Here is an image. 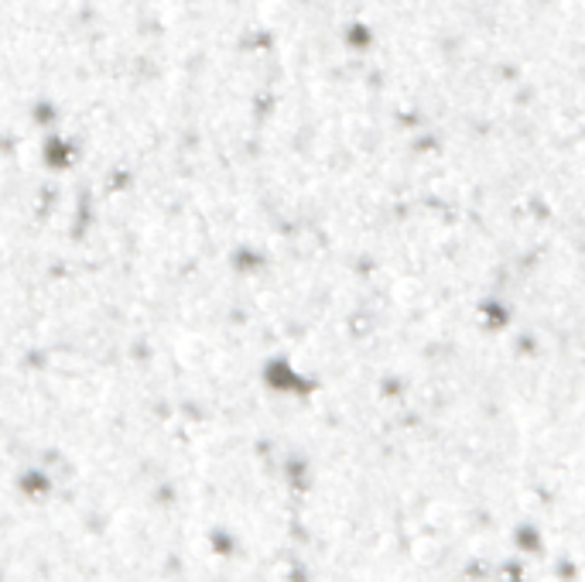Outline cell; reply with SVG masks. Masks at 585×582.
<instances>
[{"label":"cell","instance_id":"obj_1","mask_svg":"<svg viewBox=\"0 0 585 582\" xmlns=\"http://www.w3.org/2000/svg\"><path fill=\"white\" fill-rule=\"evenodd\" d=\"M41 168L52 175H65L83 162V141L69 131H48L38 144Z\"/></svg>","mask_w":585,"mask_h":582}]
</instances>
